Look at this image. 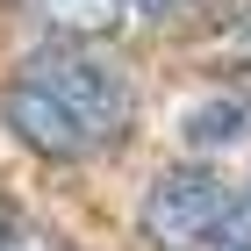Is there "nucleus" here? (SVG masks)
<instances>
[{"label":"nucleus","instance_id":"1","mask_svg":"<svg viewBox=\"0 0 251 251\" xmlns=\"http://www.w3.org/2000/svg\"><path fill=\"white\" fill-rule=\"evenodd\" d=\"M15 79L36 86V94L86 136V151L122 144L129 122H136V86H129V72H122L115 58H100L94 43H43Z\"/></svg>","mask_w":251,"mask_h":251},{"label":"nucleus","instance_id":"2","mask_svg":"<svg viewBox=\"0 0 251 251\" xmlns=\"http://www.w3.org/2000/svg\"><path fill=\"white\" fill-rule=\"evenodd\" d=\"M151 251H251V201L208 165H173L144 194Z\"/></svg>","mask_w":251,"mask_h":251},{"label":"nucleus","instance_id":"3","mask_svg":"<svg viewBox=\"0 0 251 251\" xmlns=\"http://www.w3.org/2000/svg\"><path fill=\"white\" fill-rule=\"evenodd\" d=\"M29 7L58 29V43H94L108 29H122V0H29Z\"/></svg>","mask_w":251,"mask_h":251},{"label":"nucleus","instance_id":"4","mask_svg":"<svg viewBox=\"0 0 251 251\" xmlns=\"http://www.w3.org/2000/svg\"><path fill=\"white\" fill-rule=\"evenodd\" d=\"M0 251H72L58 230H43L29 208H15V201H0Z\"/></svg>","mask_w":251,"mask_h":251},{"label":"nucleus","instance_id":"5","mask_svg":"<svg viewBox=\"0 0 251 251\" xmlns=\"http://www.w3.org/2000/svg\"><path fill=\"white\" fill-rule=\"evenodd\" d=\"M194 136H201V144H230V136H244V108H208V115H194Z\"/></svg>","mask_w":251,"mask_h":251},{"label":"nucleus","instance_id":"6","mask_svg":"<svg viewBox=\"0 0 251 251\" xmlns=\"http://www.w3.org/2000/svg\"><path fill=\"white\" fill-rule=\"evenodd\" d=\"M122 7H129L136 22H173L179 7H187V0H122Z\"/></svg>","mask_w":251,"mask_h":251}]
</instances>
